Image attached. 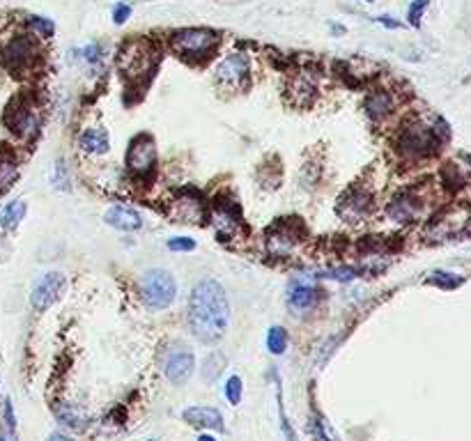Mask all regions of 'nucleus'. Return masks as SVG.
<instances>
[{"instance_id":"nucleus-1","label":"nucleus","mask_w":471,"mask_h":441,"mask_svg":"<svg viewBox=\"0 0 471 441\" xmlns=\"http://www.w3.org/2000/svg\"><path fill=\"white\" fill-rule=\"evenodd\" d=\"M189 329L200 342H219L230 325V303L221 283L205 278L193 288L189 299Z\"/></svg>"},{"instance_id":"nucleus-2","label":"nucleus","mask_w":471,"mask_h":441,"mask_svg":"<svg viewBox=\"0 0 471 441\" xmlns=\"http://www.w3.org/2000/svg\"><path fill=\"white\" fill-rule=\"evenodd\" d=\"M446 138H448V126H444L441 122L428 124L421 117H411L409 122L402 124L396 138V150L405 161L418 163L435 156Z\"/></svg>"},{"instance_id":"nucleus-3","label":"nucleus","mask_w":471,"mask_h":441,"mask_svg":"<svg viewBox=\"0 0 471 441\" xmlns=\"http://www.w3.org/2000/svg\"><path fill=\"white\" fill-rule=\"evenodd\" d=\"M156 62H159V53H156L154 44L147 42V39L126 42L120 51V58H117L120 72L129 85H143L154 74Z\"/></svg>"},{"instance_id":"nucleus-4","label":"nucleus","mask_w":471,"mask_h":441,"mask_svg":"<svg viewBox=\"0 0 471 441\" xmlns=\"http://www.w3.org/2000/svg\"><path fill=\"white\" fill-rule=\"evenodd\" d=\"M469 223H471V209L467 202L446 205V207H441L437 214H433L430 221L426 223L423 239L430 244L455 239L467 230Z\"/></svg>"},{"instance_id":"nucleus-5","label":"nucleus","mask_w":471,"mask_h":441,"mask_svg":"<svg viewBox=\"0 0 471 441\" xmlns=\"http://www.w3.org/2000/svg\"><path fill=\"white\" fill-rule=\"evenodd\" d=\"M219 46V35L207 28H186L173 35V48L186 60L202 62L210 60Z\"/></svg>"},{"instance_id":"nucleus-6","label":"nucleus","mask_w":471,"mask_h":441,"mask_svg":"<svg viewBox=\"0 0 471 441\" xmlns=\"http://www.w3.org/2000/svg\"><path fill=\"white\" fill-rule=\"evenodd\" d=\"M426 209H428V198H426L423 189H418V186H409V189L398 191L386 205L389 219L396 223H402V225H411V223L421 221Z\"/></svg>"},{"instance_id":"nucleus-7","label":"nucleus","mask_w":471,"mask_h":441,"mask_svg":"<svg viewBox=\"0 0 471 441\" xmlns=\"http://www.w3.org/2000/svg\"><path fill=\"white\" fill-rule=\"evenodd\" d=\"M143 301L150 306L152 310H163L168 308L175 301V294H178V285H175V278L170 271L163 269H152L143 276Z\"/></svg>"},{"instance_id":"nucleus-8","label":"nucleus","mask_w":471,"mask_h":441,"mask_svg":"<svg viewBox=\"0 0 471 441\" xmlns=\"http://www.w3.org/2000/svg\"><path fill=\"white\" fill-rule=\"evenodd\" d=\"M126 168L139 180H147L156 170V147L150 136H136L126 150Z\"/></svg>"},{"instance_id":"nucleus-9","label":"nucleus","mask_w":471,"mask_h":441,"mask_svg":"<svg viewBox=\"0 0 471 441\" xmlns=\"http://www.w3.org/2000/svg\"><path fill=\"white\" fill-rule=\"evenodd\" d=\"M0 58H3V65L12 74L31 72L37 60V44L31 37H14L12 42L5 44Z\"/></svg>"},{"instance_id":"nucleus-10","label":"nucleus","mask_w":471,"mask_h":441,"mask_svg":"<svg viewBox=\"0 0 471 441\" xmlns=\"http://www.w3.org/2000/svg\"><path fill=\"white\" fill-rule=\"evenodd\" d=\"M210 221H212V228L219 234L221 241H230L234 237H239V232L244 228L239 209L232 200H214Z\"/></svg>"},{"instance_id":"nucleus-11","label":"nucleus","mask_w":471,"mask_h":441,"mask_svg":"<svg viewBox=\"0 0 471 441\" xmlns=\"http://www.w3.org/2000/svg\"><path fill=\"white\" fill-rule=\"evenodd\" d=\"M168 217L175 223L195 225L207 219V205L202 202V195L195 191H182L178 198L168 202Z\"/></svg>"},{"instance_id":"nucleus-12","label":"nucleus","mask_w":471,"mask_h":441,"mask_svg":"<svg viewBox=\"0 0 471 441\" xmlns=\"http://www.w3.org/2000/svg\"><path fill=\"white\" fill-rule=\"evenodd\" d=\"M336 212L342 221L357 225L363 219H368V214L372 212V195L363 186H352L347 193L340 195Z\"/></svg>"},{"instance_id":"nucleus-13","label":"nucleus","mask_w":471,"mask_h":441,"mask_svg":"<svg viewBox=\"0 0 471 441\" xmlns=\"http://www.w3.org/2000/svg\"><path fill=\"white\" fill-rule=\"evenodd\" d=\"M5 122L9 126V131H14L16 136H21V138H33L39 129V111L33 106V102L18 99L9 106Z\"/></svg>"},{"instance_id":"nucleus-14","label":"nucleus","mask_w":471,"mask_h":441,"mask_svg":"<svg viewBox=\"0 0 471 441\" xmlns=\"http://www.w3.org/2000/svg\"><path fill=\"white\" fill-rule=\"evenodd\" d=\"M301 237L303 234L297 228V223L283 221L267 232V251L274 258H290L299 249Z\"/></svg>"},{"instance_id":"nucleus-15","label":"nucleus","mask_w":471,"mask_h":441,"mask_svg":"<svg viewBox=\"0 0 471 441\" xmlns=\"http://www.w3.org/2000/svg\"><path fill=\"white\" fill-rule=\"evenodd\" d=\"M249 78H251V67H249V58L244 53H232L217 67L219 85L230 87V90H242V87H247Z\"/></svg>"},{"instance_id":"nucleus-16","label":"nucleus","mask_w":471,"mask_h":441,"mask_svg":"<svg viewBox=\"0 0 471 441\" xmlns=\"http://www.w3.org/2000/svg\"><path fill=\"white\" fill-rule=\"evenodd\" d=\"M193 368H195V361H193L191 349L186 345H175L168 349V354H166V361H163V372L173 384H186L189 377L193 375Z\"/></svg>"},{"instance_id":"nucleus-17","label":"nucleus","mask_w":471,"mask_h":441,"mask_svg":"<svg viewBox=\"0 0 471 441\" xmlns=\"http://www.w3.org/2000/svg\"><path fill=\"white\" fill-rule=\"evenodd\" d=\"M63 288H65V276H63V273H58V271L44 273V276L39 278L35 283V288H33V297H31L33 308L37 312H44L58 299V294L63 292Z\"/></svg>"},{"instance_id":"nucleus-18","label":"nucleus","mask_w":471,"mask_h":441,"mask_svg":"<svg viewBox=\"0 0 471 441\" xmlns=\"http://www.w3.org/2000/svg\"><path fill=\"white\" fill-rule=\"evenodd\" d=\"M363 109H366V115L372 122H384L386 117H391L398 109V97L396 92L386 90V87H377L372 90L366 102H363Z\"/></svg>"},{"instance_id":"nucleus-19","label":"nucleus","mask_w":471,"mask_h":441,"mask_svg":"<svg viewBox=\"0 0 471 441\" xmlns=\"http://www.w3.org/2000/svg\"><path fill=\"white\" fill-rule=\"evenodd\" d=\"M320 294L322 292L315 285H310V283L294 281L292 288H290V294H288V306L297 312V315H306L308 310H313L318 306Z\"/></svg>"},{"instance_id":"nucleus-20","label":"nucleus","mask_w":471,"mask_h":441,"mask_svg":"<svg viewBox=\"0 0 471 441\" xmlns=\"http://www.w3.org/2000/svg\"><path fill=\"white\" fill-rule=\"evenodd\" d=\"M184 420L193 428H210V430H223V416L214 407H189L184 409Z\"/></svg>"},{"instance_id":"nucleus-21","label":"nucleus","mask_w":471,"mask_h":441,"mask_svg":"<svg viewBox=\"0 0 471 441\" xmlns=\"http://www.w3.org/2000/svg\"><path fill=\"white\" fill-rule=\"evenodd\" d=\"M104 221L113 225L117 230H124V232H134L139 230L143 225V219L139 212H134L131 207H122V205H115L109 212L104 214Z\"/></svg>"},{"instance_id":"nucleus-22","label":"nucleus","mask_w":471,"mask_h":441,"mask_svg":"<svg viewBox=\"0 0 471 441\" xmlns=\"http://www.w3.org/2000/svg\"><path fill=\"white\" fill-rule=\"evenodd\" d=\"M78 147L85 154H106L109 152V136L102 129H87L78 138Z\"/></svg>"},{"instance_id":"nucleus-23","label":"nucleus","mask_w":471,"mask_h":441,"mask_svg":"<svg viewBox=\"0 0 471 441\" xmlns=\"http://www.w3.org/2000/svg\"><path fill=\"white\" fill-rule=\"evenodd\" d=\"M223 370H225V356L221 354V352H214V354H210L202 364V370H200L202 381L205 384H214V381L221 377Z\"/></svg>"},{"instance_id":"nucleus-24","label":"nucleus","mask_w":471,"mask_h":441,"mask_svg":"<svg viewBox=\"0 0 471 441\" xmlns=\"http://www.w3.org/2000/svg\"><path fill=\"white\" fill-rule=\"evenodd\" d=\"M23 217H26V202L14 200V202H9L3 212H0V225H3L5 230H14L16 225L23 221Z\"/></svg>"},{"instance_id":"nucleus-25","label":"nucleus","mask_w":471,"mask_h":441,"mask_svg":"<svg viewBox=\"0 0 471 441\" xmlns=\"http://www.w3.org/2000/svg\"><path fill=\"white\" fill-rule=\"evenodd\" d=\"M16 159L9 152H0V191L7 189L16 180Z\"/></svg>"},{"instance_id":"nucleus-26","label":"nucleus","mask_w":471,"mask_h":441,"mask_svg":"<svg viewBox=\"0 0 471 441\" xmlns=\"http://www.w3.org/2000/svg\"><path fill=\"white\" fill-rule=\"evenodd\" d=\"M441 182L448 189H462V186H467V175L460 170L458 163H446L444 170H441Z\"/></svg>"},{"instance_id":"nucleus-27","label":"nucleus","mask_w":471,"mask_h":441,"mask_svg":"<svg viewBox=\"0 0 471 441\" xmlns=\"http://www.w3.org/2000/svg\"><path fill=\"white\" fill-rule=\"evenodd\" d=\"M267 347L271 354H283L288 347V333L283 327H271L267 333Z\"/></svg>"},{"instance_id":"nucleus-28","label":"nucleus","mask_w":471,"mask_h":441,"mask_svg":"<svg viewBox=\"0 0 471 441\" xmlns=\"http://www.w3.org/2000/svg\"><path fill=\"white\" fill-rule=\"evenodd\" d=\"M462 276H458V273H448V271H435L433 276H430V283L441 290H455L462 285Z\"/></svg>"},{"instance_id":"nucleus-29","label":"nucleus","mask_w":471,"mask_h":441,"mask_svg":"<svg viewBox=\"0 0 471 441\" xmlns=\"http://www.w3.org/2000/svg\"><path fill=\"white\" fill-rule=\"evenodd\" d=\"M242 391H244L242 377H237V375L230 377L228 384H225V398H228L230 405H239L242 403Z\"/></svg>"},{"instance_id":"nucleus-30","label":"nucleus","mask_w":471,"mask_h":441,"mask_svg":"<svg viewBox=\"0 0 471 441\" xmlns=\"http://www.w3.org/2000/svg\"><path fill=\"white\" fill-rule=\"evenodd\" d=\"M278 393H276V398H278V414H281V430H283V435H286V439L288 441H299L297 439V435H294V430H292V425L288 423V416H286V407H283V391H281V384H278Z\"/></svg>"},{"instance_id":"nucleus-31","label":"nucleus","mask_w":471,"mask_h":441,"mask_svg":"<svg viewBox=\"0 0 471 441\" xmlns=\"http://www.w3.org/2000/svg\"><path fill=\"white\" fill-rule=\"evenodd\" d=\"M28 26H31V31L37 33L39 37H51V35H53V23L48 21V18L31 16V18H28Z\"/></svg>"},{"instance_id":"nucleus-32","label":"nucleus","mask_w":471,"mask_h":441,"mask_svg":"<svg viewBox=\"0 0 471 441\" xmlns=\"http://www.w3.org/2000/svg\"><path fill=\"white\" fill-rule=\"evenodd\" d=\"M310 432H313V437H315L318 441H336L331 435H329V428H327V423L322 418H315L310 423Z\"/></svg>"},{"instance_id":"nucleus-33","label":"nucleus","mask_w":471,"mask_h":441,"mask_svg":"<svg viewBox=\"0 0 471 441\" xmlns=\"http://www.w3.org/2000/svg\"><path fill=\"white\" fill-rule=\"evenodd\" d=\"M428 5H430V0H414V3H411V7H409V23L411 26L421 23V16H423Z\"/></svg>"},{"instance_id":"nucleus-34","label":"nucleus","mask_w":471,"mask_h":441,"mask_svg":"<svg viewBox=\"0 0 471 441\" xmlns=\"http://www.w3.org/2000/svg\"><path fill=\"white\" fill-rule=\"evenodd\" d=\"M53 184L58 186V189H67V186H70V173H67L65 161H58L55 173H53Z\"/></svg>"},{"instance_id":"nucleus-35","label":"nucleus","mask_w":471,"mask_h":441,"mask_svg":"<svg viewBox=\"0 0 471 441\" xmlns=\"http://www.w3.org/2000/svg\"><path fill=\"white\" fill-rule=\"evenodd\" d=\"M168 249L170 251H193L195 249V241L189 239V237H173L168 241Z\"/></svg>"},{"instance_id":"nucleus-36","label":"nucleus","mask_w":471,"mask_h":441,"mask_svg":"<svg viewBox=\"0 0 471 441\" xmlns=\"http://www.w3.org/2000/svg\"><path fill=\"white\" fill-rule=\"evenodd\" d=\"M83 58H85V62H90V65L99 62V60H102V46H99V44L85 46V48H83Z\"/></svg>"},{"instance_id":"nucleus-37","label":"nucleus","mask_w":471,"mask_h":441,"mask_svg":"<svg viewBox=\"0 0 471 441\" xmlns=\"http://www.w3.org/2000/svg\"><path fill=\"white\" fill-rule=\"evenodd\" d=\"M129 16H131V7H129V5H124V3L115 5V9H113V18H115V23H124V21H129Z\"/></svg>"},{"instance_id":"nucleus-38","label":"nucleus","mask_w":471,"mask_h":441,"mask_svg":"<svg viewBox=\"0 0 471 441\" xmlns=\"http://www.w3.org/2000/svg\"><path fill=\"white\" fill-rule=\"evenodd\" d=\"M379 23H384L386 28H400V23L394 21V18H391V16H379Z\"/></svg>"},{"instance_id":"nucleus-39","label":"nucleus","mask_w":471,"mask_h":441,"mask_svg":"<svg viewBox=\"0 0 471 441\" xmlns=\"http://www.w3.org/2000/svg\"><path fill=\"white\" fill-rule=\"evenodd\" d=\"M46 441H72L70 437H63V435H51Z\"/></svg>"},{"instance_id":"nucleus-40","label":"nucleus","mask_w":471,"mask_h":441,"mask_svg":"<svg viewBox=\"0 0 471 441\" xmlns=\"http://www.w3.org/2000/svg\"><path fill=\"white\" fill-rule=\"evenodd\" d=\"M198 441H217V439L210 437V435H200V437H198Z\"/></svg>"},{"instance_id":"nucleus-41","label":"nucleus","mask_w":471,"mask_h":441,"mask_svg":"<svg viewBox=\"0 0 471 441\" xmlns=\"http://www.w3.org/2000/svg\"><path fill=\"white\" fill-rule=\"evenodd\" d=\"M366 3H372V0H366Z\"/></svg>"},{"instance_id":"nucleus-42","label":"nucleus","mask_w":471,"mask_h":441,"mask_svg":"<svg viewBox=\"0 0 471 441\" xmlns=\"http://www.w3.org/2000/svg\"><path fill=\"white\" fill-rule=\"evenodd\" d=\"M150 441H154V439H150Z\"/></svg>"}]
</instances>
